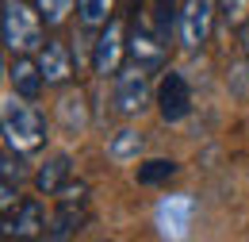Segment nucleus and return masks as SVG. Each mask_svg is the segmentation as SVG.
I'll return each mask as SVG.
<instances>
[{"mask_svg": "<svg viewBox=\"0 0 249 242\" xmlns=\"http://www.w3.org/2000/svg\"><path fill=\"white\" fill-rule=\"evenodd\" d=\"M46 20L27 0H4V46L8 54H38Z\"/></svg>", "mask_w": 249, "mask_h": 242, "instance_id": "1", "label": "nucleus"}, {"mask_svg": "<svg viewBox=\"0 0 249 242\" xmlns=\"http://www.w3.org/2000/svg\"><path fill=\"white\" fill-rule=\"evenodd\" d=\"M19 100L12 96L4 104V146H12L16 154H35L46 142V116L31 104H19Z\"/></svg>", "mask_w": 249, "mask_h": 242, "instance_id": "2", "label": "nucleus"}, {"mask_svg": "<svg viewBox=\"0 0 249 242\" xmlns=\"http://www.w3.org/2000/svg\"><path fill=\"white\" fill-rule=\"evenodd\" d=\"M165 50H169V27L157 20L154 12H138L134 27L126 35V54L134 65L142 69H157L165 61Z\"/></svg>", "mask_w": 249, "mask_h": 242, "instance_id": "3", "label": "nucleus"}, {"mask_svg": "<svg viewBox=\"0 0 249 242\" xmlns=\"http://www.w3.org/2000/svg\"><path fill=\"white\" fill-rule=\"evenodd\" d=\"M85 223H89V184L85 181H69L58 192V212L50 219V227H46V235L50 239H73V235H81L85 231Z\"/></svg>", "mask_w": 249, "mask_h": 242, "instance_id": "4", "label": "nucleus"}, {"mask_svg": "<svg viewBox=\"0 0 249 242\" xmlns=\"http://www.w3.org/2000/svg\"><path fill=\"white\" fill-rule=\"evenodd\" d=\"M215 16H218L215 0H180V8H177V35H180V46H184V50H199V46L211 39Z\"/></svg>", "mask_w": 249, "mask_h": 242, "instance_id": "5", "label": "nucleus"}, {"mask_svg": "<svg viewBox=\"0 0 249 242\" xmlns=\"http://www.w3.org/2000/svg\"><path fill=\"white\" fill-rule=\"evenodd\" d=\"M126 50V35H123V20L111 16L104 27L96 31V42H92V73L107 77V73H119V58Z\"/></svg>", "mask_w": 249, "mask_h": 242, "instance_id": "6", "label": "nucleus"}, {"mask_svg": "<svg viewBox=\"0 0 249 242\" xmlns=\"http://www.w3.org/2000/svg\"><path fill=\"white\" fill-rule=\"evenodd\" d=\"M150 104V77L142 65H126L115 73V112L119 116H138Z\"/></svg>", "mask_w": 249, "mask_h": 242, "instance_id": "7", "label": "nucleus"}, {"mask_svg": "<svg viewBox=\"0 0 249 242\" xmlns=\"http://www.w3.org/2000/svg\"><path fill=\"white\" fill-rule=\"evenodd\" d=\"M157 116L165 123H180L192 116V89H188L184 73L169 69L161 77V85H157Z\"/></svg>", "mask_w": 249, "mask_h": 242, "instance_id": "8", "label": "nucleus"}, {"mask_svg": "<svg viewBox=\"0 0 249 242\" xmlns=\"http://www.w3.org/2000/svg\"><path fill=\"white\" fill-rule=\"evenodd\" d=\"M38 69H42V77H46V89H58V85H69L73 81V50L65 46L62 39H50V42H42V50H38Z\"/></svg>", "mask_w": 249, "mask_h": 242, "instance_id": "9", "label": "nucleus"}, {"mask_svg": "<svg viewBox=\"0 0 249 242\" xmlns=\"http://www.w3.org/2000/svg\"><path fill=\"white\" fill-rule=\"evenodd\" d=\"M8 85H12L16 96L35 100L38 92L46 89V77H42V69H38V58H31V54H16V61L8 65Z\"/></svg>", "mask_w": 249, "mask_h": 242, "instance_id": "10", "label": "nucleus"}, {"mask_svg": "<svg viewBox=\"0 0 249 242\" xmlns=\"http://www.w3.org/2000/svg\"><path fill=\"white\" fill-rule=\"evenodd\" d=\"M73 177V161H69V154H54V158H46L38 169H35V188L42 192V196H58L65 184Z\"/></svg>", "mask_w": 249, "mask_h": 242, "instance_id": "11", "label": "nucleus"}, {"mask_svg": "<svg viewBox=\"0 0 249 242\" xmlns=\"http://www.w3.org/2000/svg\"><path fill=\"white\" fill-rule=\"evenodd\" d=\"M4 235H19V239H31V235H46V215L38 200H23L16 215L4 219Z\"/></svg>", "mask_w": 249, "mask_h": 242, "instance_id": "12", "label": "nucleus"}, {"mask_svg": "<svg viewBox=\"0 0 249 242\" xmlns=\"http://www.w3.org/2000/svg\"><path fill=\"white\" fill-rule=\"evenodd\" d=\"M77 12H81V27L85 31H100L111 20L115 0H77Z\"/></svg>", "mask_w": 249, "mask_h": 242, "instance_id": "13", "label": "nucleus"}, {"mask_svg": "<svg viewBox=\"0 0 249 242\" xmlns=\"http://www.w3.org/2000/svg\"><path fill=\"white\" fill-rule=\"evenodd\" d=\"M177 173V161L169 158H154V161H142L138 165V184H161Z\"/></svg>", "mask_w": 249, "mask_h": 242, "instance_id": "14", "label": "nucleus"}, {"mask_svg": "<svg viewBox=\"0 0 249 242\" xmlns=\"http://www.w3.org/2000/svg\"><path fill=\"white\" fill-rule=\"evenodd\" d=\"M215 4H218V20H222L226 27L238 31L249 20V0H215Z\"/></svg>", "mask_w": 249, "mask_h": 242, "instance_id": "15", "label": "nucleus"}, {"mask_svg": "<svg viewBox=\"0 0 249 242\" xmlns=\"http://www.w3.org/2000/svg\"><path fill=\"white\" fill-rule=\"evenodd\" d=\"M35 8H38V16L46 20V27H62L69 8H73V0H35Z\"/></svg>", "mask_w": 249, "mask_h": 242, "instance_id": "16", "label": "nucleus"}, {"mask_svg": "<svg viewBox=\"0 0 249 242\" xmlns=\"http://www.w3.org/2000/svg\"><path fill=\"white\" fill-rule=\"evenodd\" d=\"M138 150H142V139H138L134 131H119V135H115V142L107 146V154H111L115 161H126V158H134Z\"/></svg>", "mask_w": 249, "mask_h": 242, "instance_id": "17", "label": "nucleus"}, {"mask_svg": "<svg viewBox=\"0 0 249 242\" xmlns=\"http://www.w3.org/2000/svg\"><path fill=\"white\" fill-rule=\"evenodd\" d=\"M238 46H242V54H246V61H249V20L238 27Z\"/></svg>", "mask_w": 249, "mask_h": 242, "instance_id": "18", "label": "nucleus"}]
</instances>
